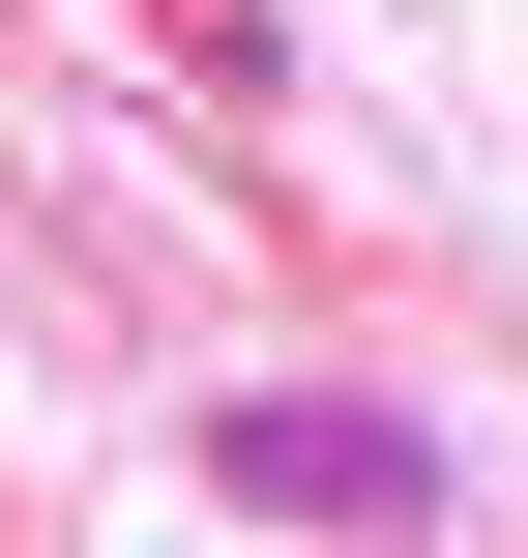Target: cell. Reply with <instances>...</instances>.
<instances>
[{"instance_id":"1","label":"cell","mask_w":528,"mask_h":558,"mask_svg":"<svg viewBox=\"0 0 528 558\" xmlns=\"http://www.w3.org/2000/svg\"><path fill=\"white\" fill-rule=\"evenodd\" d=\"M235 500H323V530H441V471H412L382 412H294V383L235 412Z\"/></svg>"}]
</instances>
